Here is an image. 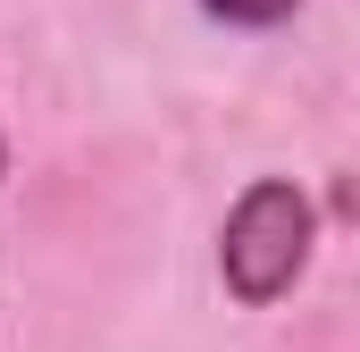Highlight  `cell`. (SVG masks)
<instances>
[{
	"mask_svg": "<svg viewBox=\"0 0 360 352\" xmlns=\"http://www.w3.org/2000/svg\"><path fill=\"white\" fill-rule=\"evenodd\" d=\"M218 25H243V34H269V25H285L302 0H201Z\"/></svg>",
	"mask_w": 360,
	"mask_h": 352,
	"instance_id": "2",
	"label": "cell"
},
{
	"mask_svg": "<svg viewBox=\"0 0 360 352\" xmlns=\"http://www.w3.org/2000/svg\"><path fill=\"white\" fill-rule=\"evenodd\" d=\"M319 252V210L293 176H252L243 201L226 210V235H218V277L243 310H269L302 285V268Z\"/></svg>",
	"mask_w": 360,
	"mask_h": 352,
	"instance_id": "1",
	"label": "cell"
},
{
	"mask_svg": "<svg viewBox=\"0 0 360 352\" xmlns=\"http://www.w3.org/2000/svg\"><path fill=\"white\" fill-rule=\"evenodd\" d=\"M0 168H8V143H0Z\"/></svg>",
	"mask_w": 360,
	"mask_h": 352,
	"instance_id": "3",
	"label": "cell"
}]
</instances>
